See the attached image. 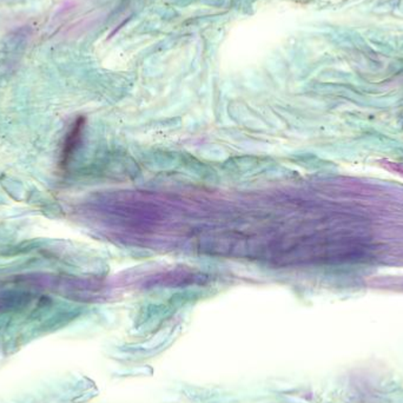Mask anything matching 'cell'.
<instances>
[{"label": "cell", "instance_id": "1", "mask_svg": "<svg viewBox=\"0 0 403 403\" xmlns=\"http://www.w3.org/2000/svg\"><path fill=\"white\" fill-rule=\"evenodd\" d=\"M80 129H82V124H76L73 126L72 131L70 133L69 137H67V143L64 145L63 151V160L64 162L67 160V157L73 153V146H76L77 140H78V137L80 135Z\"/></svg>", "mask_w": 403, "mask_h": 403}]
</instances>
